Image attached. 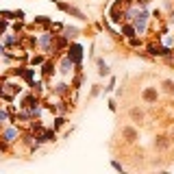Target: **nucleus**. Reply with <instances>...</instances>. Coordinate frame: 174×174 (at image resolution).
Instances as JSON below:
<instances>
[{
  "instance_id": "f257e3e1",
  "label": "nucleus",
  "mask_w": 174,
  "mask_h": 174,
  "mask_svg": "<svg viewBox=\"0 0 174 174\" xmlns=\"http://www.w3.org/2000/svg\"><path fill=\"white\" fill-rule=\"evenodd\" d=\"M144 98H146V100H154V98H157V91H154V89H146Z\"/></svg>"
},
{
  "instance_id": "7ed1b4c3",
  "label": "nucleus",
  "mask_w": 174,
  "mask_h": 174,
  "mask_svg": "<svg viewBox=\"0 0 174 174\" xmlns=\"http://www.w3.org/2000/svg\"><path fill=\"white\" fill-rule=\"evenodd\" d=\"M124 135H126V137H131V139H133V137H135V131H133V129H126V131H124Z\"/></svg>"
},
{
  "instance_id": "f03ea898",
  "label": "nucleus",
  "mask_w": 174,
  "mask_h": 174,
  "mask_svg": "<svg viewBox=\"0 0 174 174\" xmlns=\"http://www.w3.org/2000/svg\"><path fill=\"white\" fill-rule=\"evenodd\" d=\"M135 120H142V111H137V109H133V113H131Z\"/></svg>"
}]
</instances>
